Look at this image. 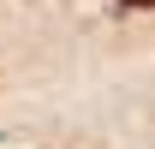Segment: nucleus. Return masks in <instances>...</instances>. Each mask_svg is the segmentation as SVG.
<instances>
[{
  "mask_svg": "<svg viewBox=\"0 0 155 149\" xmlns=\"http://www.w3.org/2000/svg\"><path fill=\"white\" fill-rule=\"evenodd\" d=\"M125 6H155V0H125Z\"/></svg>",
  "mask_w": 155,
  "mask_h": 149,
  "instance_id": "1",
  "label": "nucleus"
}]
</instances>
